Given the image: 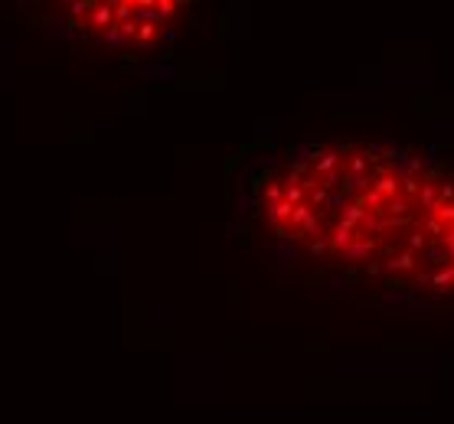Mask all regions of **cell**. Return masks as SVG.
<instances>
[{
	"mask_svg": "<svg viewBox=\"0 0 454 424\" xmlns=\"http://www.w3.org/2000/svg\"><path fill=\"white\" fill-rule=\"evenodd\" d=\"M268 228L301 255L389 290L454 297V173L376 144H317L258 190Z\"/></svg>",
	"mask_w": 454,
	"mask_h": 424,
	"instance_id": "6da1fadb",
	"label": "cell"
},
{
	"mask_svg": "<svg viewBox=\"0 0 454 424\" xmlns=\"http://www.w3.org/2000/svg\"><path fill=\"white\" fill-rule=\"evenodd\" d=\"M75 36L111 52H150L174 36L187 0H52Z\"/></svg>",
	"mask_w": 454,
	"mask_h": 424,
	"instance_id": "7a4b0ae2",
	"label": "cell"
}]
</instances>
